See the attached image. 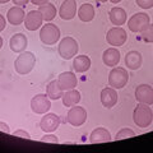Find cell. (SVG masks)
Returning <instances> with one entry per match:
<instances>
[{
  "mask_svg": "<svg viewBox=\"0 0 153 153\" xmlns=\"http://www.w3.org/2000/svg\"><path fill=\"white\" fill-rule=\"evenodd\" d=\"M133 120L138 128L144 129V128L149 126L153 120V111L149 107V105H146V103L138 105V106L134 108Z\"/></svg>",
  "mask_w": 153,
  "mask_h": 153,
  "instance_id": "obj_1",
  "label": "cell"
},
{
  "mask_svg": "<svg viewBox=\"0 0 153 153\" xmlns=\"http://www.w3.org/2000/svg\"><path fill=\"white\" fill-rule=\"evenodd\" d=\"M35 64H36V56L31 51H26V52H22L16 59V61H14V69H16L18 74L25 75L32 71Z\"/></svg>",
  "mask_w": 153,
  "mask_h": 153,
  "instance_id": "obj_2",
  "label": "cell"
},
{
  "mask_svg": "<svg viewBox=\"0 0 153 153\" xmlns=\"http://www.w3.org/2000/svg\"><path fill=\"white\" fill-rule=\"evenodd\" d=\"M78 50H79L78 42H76L73 37H64L63 40L60 41L59 47H57L59 55L63 57L64 60L73 59L74 56H76Z\"/></svg>",
  "mask_w": 153,
  "mask_h": 153,
  "instance_id": "obj_3",
  "label": "cell"
},
{
  "mask_svg": "<svg viewBox=\"0 0 153 153\" xmlns=\"http://www.w3.org/2000/svg\"><path fill=\"white\" fill-rule=\"evenodd\" d=\"M40 40L45 45H55L60 40V30L54 23H46L40 31Z\"/></svg>",
  "mask_w": 153,
  "mask_h": 153,
  "instance_id": "obj_4",
  "label": "cell"
},
{
  "mask_svg": "<svg viewBox=\"0 0 153 153\" xmlns=\"http://www.w3.org/2000/svg\"><path fill=\"white\" fill-rule=\"evenodd\" d=\"M129 80L128 70L124 68H114L108 74V85L115 89H121Z\"/></svg>",
  "mask_w": 153,
  "mask_h": 153,
  "instance_id": "obj_5",
  "label": "cell"
},
{
  "mask_svg": "<svg viewBox=\"0 0 153 153\" xmlns=\"http://www.w3.org/2000/svg\"><path fill=\"white\" fill-rule=\"evenodd\" d=\"M151 23V18L146 13H137L134 16L130 17V19L128 21V27L129 30L134 33L142 32L144 28Z\"/></svg>",
  "mask_w": 153,
  "mask_h": 153,
  "instance_id": "obj_6",
  "label": "cell"
},
{
  "mask_svg": "<svg viewBox=\"0 0 153 153\" xmlns=\"http://www.w3.org/2000/svg\"><path fill=\"white\" fill-rule=\"evenodd\" d=\"M126 38H128L126 31L124 30V28H121L120 26L110 28L107 31V35H106L107 44H110L111 46H116V47L123 46L126 42Z\"/></svg>",
  "mask_w": 153,
  "mask_h": 153,
  "instance_id": "obj_7",
  "label": "cell"
},
{
  "mask_svg": "<svg viewBox=\"0 0 153 153\" xmlns=\"http://www.w3.org/2000/svg\"><path fill=\"white\" fill-rule=\"evenodd\" d=\"M85 120H87V111H85V108L76 106V105L75 107L71 106V108L68 111V115H66V121L73 126L83 125Z\"/></svg>",
  "mask_w": 153,
  "mask_h": 153,
  "instance_id": "obj_8",
  "label": "cell"
},
{
  "mask_svg": "<svg viewBox=\"0 0 153 153\" xmlns=\"http://www.w3.org/2000/svg\"><path fill=\"white\" fill-rule=\"evenodd\" d=\"M31 108L35 114H46L51 108V101L47 94H36L31 100Z\"/></svg>",
  "mask_w": 153,
  "mask_h": 153,
  "instance_id": "obj_9",
  "label": "cell"
},
{
  "mask_svg": "<svg viewBox=\"0 0 153 153\" xmlns=\"http://www.w3.org/2000/svg\"><path fill=\"white\" fill-rule=\"evenodd\" d=\"M135 98L139 103L153 105V88L149 84H140L135 88Z\"/></svg>",
  "mask_w": 153,
  "mask_h": 153,
  "instance_id": "obj_10",
  "label": "cell"
},
{
  "mask_svg": "<svg viewBox=\"0 0 153 153\" xmlns=\"http://www.w3.org/2000/svg\"><path fill=\"white\" fill-rule=\"evenodd\" d=\"M60 125V117L56 114H45L44 117L40 121V126L45 133H52L55 131Z\"/></svg>",
  "mask_w": 153,
  "mask_h": 153,
  "instance_id": "obj_11",
  "label": "cell"
},
{
  "mask_svg": "<svg viewBox=\"0 0 153 153\" xmlns=\"http://www.w3.org/2000/svg\"><path fill=\"white\" fill-rule=\"evenodd\" d=\"M42 22H44L42 14L38 10H31L26 14L25 27L28 31H36L42 26Z\"/></svg>",
  "mask_w": 153,
  "mask_h": 153,
  "instance_id": "obj_12",
  "label": "cell"
},
{
  "mask_svg": "<svg viewBox=\"0 0 153 153\" xmlns=\"http://www.w3.org/2000/svg\"><path fill=\"white\" fill-rule=\"evenodd\" d=\"M59 16L64 21H70L76 16V0H64L59 9Z\"/></svg>",
  "mask_w": 153,
  "mask_h": 153,
  "instance_id": "obj_13",
  "label": "cell"
},
{
  "mask_svg": "<svg viewBox=\"0 0 153 153\" xmlns=\"http://www.w3.org/2000/svg\"><path fill=\"white\" fill-rule=\"evenodd\" d=\"M57 82H59L60 88L64 91H69V89H74L78 84V80H76V76L73 71H64L59 75L57 78Z\"/></svg>",
  "mask_w": 153,
  "mask_h": 153,
  "instance_id": "obj_14",
  "label": "cell"
},
{
  "mask_svg": "<svg viewBox=\"0 0 153 153\" xmlns=\"http://www.w3.org/2000/svg\"><path fill=\"white\" fill-rule=\"evenodd\" d=\"M117 92L116 89L112 87H106L101 91V103L103 105V107L111 108L117 103Z\"/></svg>",
  "mask_w": 153,
  "mask_h": 153,
  "instance_id": "obj_15",
  "label": "cell"
},
{
  "mask_svg": "<svg viewBox=\"0 0 153 153\" xmlns=\"http://www.w3.org/2000/svg\"><path fill=\"white\" fill-rule=\"evenodd\" d=\"M102 61L106 66H116L120 63V51L116 47H110L102 54Z\"/></svg>",
  "mask_w": 153,
  "mask_h": 153,
  "instance_id": "obj_16",
  "label": "cell"
},
{
  "mask_svg": "<svg viewBox=\"0 0 153 153\" xmlns=\"http://www.w3.org/2000/svg\"><path fill=\"white\" fill-rule=\"evenodd\" d=\"M25 18H26V14H25V10L22 9V7H13L7 13L8 22L13 26H19L21 23L25 22Z\"/></svg>",
  "mask_w": 153,
  "mask_h": 153,
  "instance_id": "obj_17",
  "label": "cell"
},
{
  "mask_svg": "<svg viewBox=\"0 0 153 153\" xmlns=\"http://www.w3.org/2000/svg\"><path fill=\"white\" fill-rule=\"evenodd\" d=\"M28 45L27 36L23 33H16L9 41V46H10L12 51L14 52H23L26 50V47Z\"/></svg>",
  "mask_w": 153,
  "mask_h": 153,
  "instance_id": "obj_18",
  "label": "cell"
},
{
  "mask_svg": "<svg viewBox=\"0 0 153 153\" xmlns=\"http://www.w3.org/2000/svg\"><path fill=\"white\" fill-rule=\"evenodd\" d=\"M111 140V134L107 129L105 128H97L91 133L89 135V143L97 144V143H106Z\"/></svg>",
  "mask_w": 153,
  "mask_h": 153,
  "instance_id": "obj_19",
  "label": "cell"
},
{
  "mask_svg": "<svg viewBox=\"0 0 153 153\" xmlns=\"http://www.w3.org/2000/svg\"><path fill=\"white\" fill-rule=\"evenodd\" d=\"M143 63V57L142 54L138 51H129L125 56V65L128 66V69L137 70L142 66Z\"/></svg>",
  "mask_w": 153,
  "mask_h": 153,
  "instance_id": "obj_20",
  "label": "cell"
},
{
  "mask_svg": "<svg viewBox=\"0 0 153 153\" xmlns=\"http://www.w3.org/2000/svg\"><path fill=\"white\" fill-rule=\"evenodd\" d=\"M110 21L114 26H123L126 22V12L120 7H114L108 13Z\"/></svg>",
  "mask_w": 153,
  "mask_h": 153,
  "instance_id": "obj_21",
  "label": "cell"
},
{
  "mask_svg": "<svg viewBox=\"0 0 153 153\" xmlns=\"http://www.w3.org/2000/svg\"><path fill=\"white\" fill-rule=\"evenodd\" d=\"M63 105L65 107H71V106H75L76 103L80 101V93L79 91L74 89H69V91H65L63 93Z\"/></svg>",
  "mask_w": 153,
  "mask_h": 153,
  "instance_id": "obj_22",
  "label": "cell"
},
{
  "mask_svg": "<svg viewBox=\"0 0 153 153\" xmlns=\"http://www.w3.org/2000/svg\"><path fill=\"white\" fill-rule=\"evenodd\" d=\"M73 68L76 73H84L91 68V59L87 55H79L74 56L73 60Z\"/></svg>",
  "mask_w": 153,
  "mask_h": 153,
  "instance_id": "obj_23",
  "label": "cell"
},
{
  "mask_svg": "<svg viewBox=\"0 0 153 153\" xmlns=\"http://www.w3.org/2000/svg\"><path fill=\"white\" fill-rule=\"evenodd\" d=\"M78 18L82 22H91L94 18V8L92 4H82L78 9Z\"/></svg>",
  "mask_w": 153,
  "mask_h": 153,
  "instance_id": "obj_24",
  "label": "cell"
},
{
  "mask_svg": "<svg viewBox=\"0 0 153 153\" xmlns=\"http://www.w3.org/2000/svg\"><path fill=\"white\" fill-rule=\"evenodd\" d=\"M63 93H64V91L60 88V85H59V82L57 80H52V82H50L49 84H47V87H46V94L49 96V98L50 100H59L63 97Z\"/></svg>",
  "mask_w": 153,
  "mask_h": 153,
  "instance_id": "obj_25",
  "label": "cell"
},
{
  "mask_svg": "<svg viewBox=\"0 0 153 153\" xmlns=\"http://www.w3.org/2000/svg\"><path fill=\"white\" fill-rule=\"evenodd\" d=\"M38 12L42 14V18H44V21H46V22H51L52 19L56 17V8L54 4H51V3L41 5L38 8Z\"/></svg>",
  "mask_w": 153,
  "mask_h": 153,
  "instance_id": "obj_26",
  "label": "cell"
},
{
  "mask_svg": "<svg viewBox=\"0 0 153 153\" xmlns=\"http://www.w3.org/2000/svg\"><path fill=\"white\" fill-rule=\"evenodd\" d=\"M140 33H142V38H143L144 42H148V44L153 42V25L149 23V25H148Z\"/></svg>",
  "mask_w": 153,
  "mask_h": 153,
  "instance_id": "obj_27",
  "label": "cell"
},
{
  "mask_svg": "<svg viewBox=\"0 0 153 153\" xmlns=\"http://www.w3.org/2000/svg\"><path fill=\"white\" fill-rule=\"evenodd\" d=\"M133 137H135V133H134L131 129L123 128L120 131L116 133V137H115V139H116V140H121V139H126V138H133Z\"/></svg>",
  "mask_w": 153,
  "mask_h": 153,
  "instance_id": "obj_28",
  "label": "cell"
},
{
  "mask_svg": "<svg viewBox=\"0 0 153 153\" xmlns=\"http://www.w3.org/2000/svg\"><path fill=\"white\" fill-rule=\"evenodd\" d=\"M135 3L143 9H151L153 8V0H135Z\"/></svg>",
  "mask_w": 153,
  "mask_h": 153,
  "instance_id": "obj_29",
  "label": "cell"
},
{
  "mask_svg": "<svg viewBox=\"0 0 153 153\" xmlns=\"http://www.w3.org/2000/svg\"><path fill=\"white\" fill-rule=\"evenodd\" d=\"M41 142L45 143H59V139H57L56 135H52V134H46L41 138Z\"/></svg>",
  "mask_w": 153,
  "mask_h": 153,
  "instance_id": "obj_30",
  "label": "cell"
},
{
  "mask_svg": "<svg viewBox=\"0 0 153 153\" xmlns=\"http://www.w3.org/2000/svg\"><path fill=\"white\" fill-rule=\"evenodd\" d=\"M13 135L14 137H19V138H25V139H31V135L28 134L26 130H17V131H14L13 133Z\"/></svg>",
  "mask_w": 153,
  "mask_h": 153,
  "instance_id": "obj_31",
  "label": "cell"
},
{
  "mask_svg": "<svg viewBox=\"0 0 153 153\" xmlns=\"http://www.w3.org/2000/svg\"><path fill=\"white\" fill-rule=\"evenodd\" d=\"M0 131H3V133H7V134H9V133H10V129H9L8 124H5L4 121H0Z\"/></svg>",
  "mask_w": 153,
  "mask_h": 153,
  "instance_id": "obj_32",
  "label": "cell"
},
{
  "mask_svg": "<svg viewBox=\"0 0 153 153\" xmlns=\"http://www.w3.org/2000/svg\"><path fill=\"white\" fill-rule=\"evenodd\" d=\"M30 1L33 4V5H38V7H41V5H45V4L49 3V0H30Z\"/></svg>",
  "mask_w": 153,
  "mask_h": 153,
  "instance_id": "obj_33",
  "label": "cell"
},
{
  "mask_svg": "<svg viewBox=\"0 0 153 153\" xmlns=\"http://www.w3.org/2000/svg\"><path fill=\"white\" fill-rule=\"evenodd\" d=\"M30 0H13L14 5H18V7H23V5H27Z\"/></svg>",
  "mask_w": 153,
  "mask_h": 153,
  "instance_id": "obj_34",
  "label": "cell"
},
{
  "mask_svg": "<svg viewBox=\"0 0 153 153\" xmlns=\"http://www.w3.org/2000/svg\"><path fill=\"white\" fill-rule=\"evenodd\" d=\"M7 26V22H5V18H4L3 14H0V32L4 31V28Z\"/></svg>",
  "mask_w": 153,
  "mask_h": 153,
  "instance_id": "obj_35",
  "label": "cell"
},
{
  "mask_svg": "<svg viewBox=\"0 0 153 153\" xmlns=\"http://www.w3.org/2000/svg\"><path fill=\"white\" fill-rule=\"evenodd\" d=\"M112 4H117V3H120V1H123V0H110Z\"/></svg>",
  "mask_w": 153,
  "mask_h": 153,
  "instance_id": "obj_36",
  "label": "cell"
},
{
  "mask_svg": "<svg viewBox=\"0 0 153 153\" xmlns=\"http://www.w3.org/2000/svg\"><path fill=\"white\" fill-rule=\"evenodd\" d=\"M8 1H10V0H0V4H5Z\"/></svg>",
  "mask_w": 153,
  "mask_h": 153,
  "instance_id": "obj_37",
  "label": "cell"
},
{
  "mask_svg": "<svg viewBox=\"0 0 153 153\" xmlns=\"http://www.w3.org/2000/svg\"><path fill=\"white\" fill-rule=\"evenodd\" d=\"M1 46H3V38L0 37V49H1Z\"/></svg>",
  "mask_w": 153,
  "mask_h": 153,
  "instance_id": "obj_38",
  "label": "cell"
},
{
  "mask_svg": "<svg viewBox=\"0 0 153 153\" xmlns=\"http://www.w3.org/2000/svg\"><path fill=\"white\" fill-rule=\"evenodd\" d=\"M97 1H100V3H105V1H107V0H97Z\"/></svg>",
  "mask_w": 153,
  "mask_h": 153,
  "instance_id": "obj_39",
  "label": "cell"
}]
</instances>
